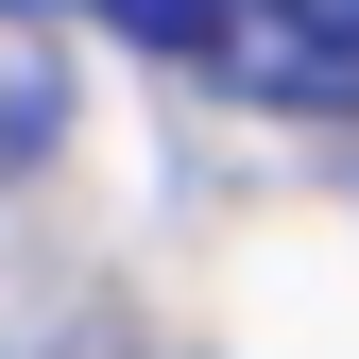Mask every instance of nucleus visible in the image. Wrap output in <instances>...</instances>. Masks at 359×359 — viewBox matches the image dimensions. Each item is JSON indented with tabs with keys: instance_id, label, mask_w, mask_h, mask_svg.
I'll use <instances>...</instances> for the list:
<instances>
[{
	"instance_id": "obj_3",
	"label": "nucleus",
	"mask_w": 359,
	"mask_h": 359,
	"mask_svg": "<svg viewBox=\"0 0 359 359\" xmlns=\"http://www.w3.org/2000/svg\"><path fill=\"white\" fill-rule=\"evenodd\" d=\"M274 18H291V52L325 69V103H342V86H359V0H274Z\"/></svg>"
},
{
	"instance_id": "obj_1",
	"label": "nucleus",
	"mask_w": 359,
	"mask_h": 359,
	"mask_svg": "<svg viewBox=\"0 0 359 359\" xmlns=\"http://www.w3.org/2000/svg\"><path fill=\"white\" fill-rule=\"evenodd\" d=\"M69 18L137 34V52H171V69H240V86H274V103H325V69L291 52L274 0H69Z\"/></svg>"
},
{
	"instance_id": "obj_2",
	"label": "nucleus",
	"mask_w": 359,
	"mask_h": 359,
	"mask_svg": "<svg viewBox=\"0 0 359 359\" xmlns=\"http://www.w3.org/2000/svg\"><path fill=\"white\" fill-rule=\"evenodd\" d=\"M52 137H69V34L34 0H0V171H34Z\"/></svg>"
}]
</instances>
